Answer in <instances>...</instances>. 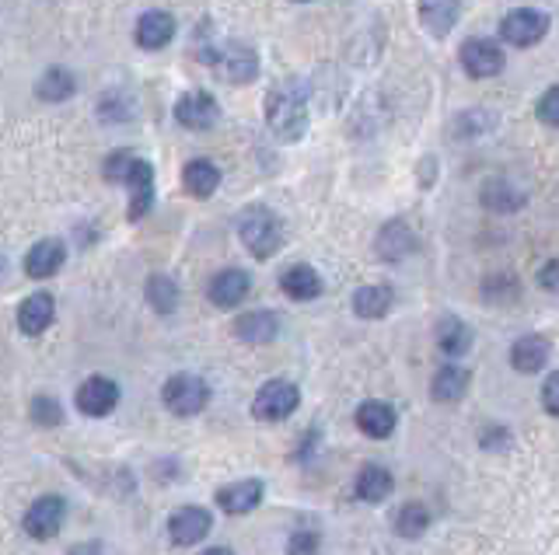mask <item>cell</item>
I'll return each mask as SVG.
<instances>
[{
  "label": "cell",
  "mask_w": 559,
  "mask_h": 555,
  "mask_svg": "<svg viewBox=\"0 0 559 555\" xmlns=\"http://www.w3.org/2000/svg\"><path fill=\"white\" fill-rule=\"evenodd\" d=\"M479 203H483V210L507 217V213H518L521 206L528 203V196L521 189H514L511 182L497 179V182H486L483 185V192H479Z\"/></svg>",
  "instance_id": "603a6c76"
},
{
  "label": "cell",
  "mask_w": 559,
  "mask_h": 555,
  "mask_svg": "<svg viewBox=\"0 0 559 555\" xmlns=\"http://www.w3.org/2000/svg\"><path fill=\"white\" fill-rule=\"evenodd\" d=\"M63 259H67L63 241L60 238H42V241H35V248L25 255V273L32 276V280H46V276H53L56 269L63 266Z\"/></svg>",
  "instance_id": "2e32d148"
},
{
  "label": "cell",
  "mask_w": 559,
  "mask_h": 555,
  "mask_svg": "<svg viewBox=\"0 0 559 555\" xmlns=\"http://www.w3.org/2000/svg\"><path fill=\"white\" fill-rule=\"evenodd\" d=\"M535 116H539L542 126H559V84L546 91V95L539 98V105H535Z\"/></svg>",
  "instance_id": "e575fe53"
},
{
  "label": "cell",
  "mask_w": 559,
  "mask_h": 555,
  "mask_svg": "<svg viewBox=\"0 0 559 555\" xmlns=\"http://www.w3.org/2000/svg\"><path fill=\"white\" fill-rule=\"evenodd\" d=\"M238 238H242V245L249 248L256 259H270L283 245V224L270 206H249V210L238 217Z\"/></svg>",
  "instance_id": "7a4b0ae2"
},
{
  "label": "cell",
  "mask_w": 559,
  "mask_h": 555,
  "mask_svg": "<svg viewBox=\"0 0 559 555\" xmlns=\"http://www.w3.org/2000/svg\"><path fill=\"white\" fill-rule=\"evenodd\" d=\"M462 14V0H420V21L434 39L451 35V28L458 25Z\"/></svg>",
  "instance_id": "ac0fdd59"
},
{
  "label": "cell",
  "mask_w": 559,
  "mask_h": 555,
  "mask_svg": "<svg viewBox=\"0 0 559 555\" xmlns=\"http://www.w3.org/2000/svg\"><path fill=\"white\" fill-rule=\"evenodd\" d=\"M235 336L249 346H263L273 343L280 336V318L273 311H249L235 322Z\"/></svg>",
  "instance_id": "ffe728a7"
},
{
  "label": "cell",
  "mask_w": 559,
  "mask_h": 555,
  "mask_svg": "<svg viewBox=\"0 0 559 555\" xmlns=\"http://www.w3.org/2000/svg\"><path fill=\"white\" fill-rule=\"evenodd\" d=\"M297 405H301L297 384L277 377V381H266L263 388H259V395L252 398V416L263 419V423H280V419H287Z\"/></svg>",
  "instance_id": "5b68a950"
},
{
  "label": "cell",
  "mask_w": 559,
  "mask_h": 555,
  "mask_svg": "<svg viewBox=\"0 0 559 555\" xmlns=\"http://www.w3.org/2000/svg\"><path fill=\"white\" fill-rule=\"evenodd\" d=\"M67 555H102V545H98V542H81V545H74Z\"/></svg>",
  "instance_id": "ab89813d"
},
{
  "label": "cell",
  "mask_w": 559,
  "mask_h": 555,
  "mask_svg": "<svg viewBox=\"0 0 559 555\" xmlns=\"http://www.w3.org/2000/svg\"><path fill=\"white\" fill-rule=\"evenodd\" d=\"M395 423H399V416H395V409L388 402H378V398H371V402H364L357 409V426L364 437L371 440H385L395 433Z\"/></svg>",
  "instance_id": "e0dca14e"
},
{
  "label": "cell",
  "mask_w": 559,
  "mask_h": 555,
  "mask_svg": "<svg viewBox=\"0 0 559 555\" xmlns=\"http://www.w3.org/2000/svg\"><path fill=\"white\" fill-rule=\"evenodd\" d=\"M203 60L221 70V77L231 84H249V81H256V74H259L256 49L245 46V42H228V46H221V49H210V53H203Z\"/></svg>",
  "instance_id": "277c9868"
},
{
  "label": "cell",
  "mask_w": 559,
  "mask_h": 555,
  "mask_svg": "<svg viewBox=\"0 0 559 555\" xmlns=\"http://www.w3.org/2000/svg\"><path fill=\"white\" fill-rule=\"evenodd\" d=\"M539 287L549 290V294H559V259H549L539 269Z\"/></svg>",
  "instance_id": "f35d334b"
},
{
  "label": "cell",
  "mask_w": 559,
  "mask_h": 555,
  "mask_svg": "<svg viewBox=\"0 0 559 555\" xmlns=\"http://www.w3.org/2000/svg\"><path fill=\"white\" fill-rule=\"evenodd\" d=\"M182 185L193 199H210L221 185V172H217L214 161H189L186 172H182Z\"/></svg>",
  "instance_id": "484cf974"
},
{
  "label": "cell",
  "mask_w": 559,
  "mask_h": 555,
  "mask_svg": "<svg viewBox=\"0 0 559 555\" xmlns=\"http://www.w3.org/2000/svg\"><path fill=\"white\" fill-rule=\"evenodd\" d=\"M4 273H7V262H4V255H0V280H4Z\"/></svg>",
  "instance_id": "b9f144b4"
},
{
  "label": "cell",
  "mask_w": 559,
  "mask_h": 555,
  "mask_svg": "<svg viewBox=\"0 0 559 555\" xmlns=\"http://www.w3.org/2000/svg\"><path fill=\"white\" fill-rule=\"evenodd\" d=\"M266 123L280 144H297L308 133V105L294 84H280L266 95Z\"/></svg>",
  "instance_id": "6da1fadb"
},
{
  "label": "cell",
  "mask_w": 559,
  "mask_h": 555,
  "mask_svg": "<svg viewBox=\"0 0 559 555\" xmlns=\"http://www.w3.org/2000/svg\"><path fill=\"white\" fill-rule=\"evenodd\" d=\"M549 364V339L546 336H521L511 346V367L518 374H539Z\"/></svg>",
  "instance_id": "7402d4cb"
},
{
  "label": "cell",
  "mask_w": 559,
  "mask_h": 555,
  "mask_svg": "<svg viewBox=\"0 0 559 555\" xmlns=\"http://www.w3.org/2000/svg\"><path fill=\"white\" fill-rule=\"evenodd\" d=\"M32 419L39 426H60L63 423V409L53 395H35L32 398Z\"/></svg>",
  "instance_id": "836d02e7"
},
{
  "label": "cell",
  "mask_w": 559,
  "mask_h": 555,
  "mask_svg": "<svg viewBox=\"0 0 559 555\" xmlns=\"http://www.w3.org/2000/svg\"><path fill=\"white\" fill-rule=\"evenodd\" d=\"M479 444H483L486 451H507V447H511V433H507L504 426H486V430L479 433Z\"/></svg>",
  "instance_id": "8d00e7d4"
},
{
  "label": "cell",
  "mask_w": 559,
  "mask_h": 555,
  "mask_svg": "<svg viewBox=\"0 0 559 555\" xmlns=\"http://www.w3.org/2000/svg\"><path fill=\"white\" fill-rule=\"evenodd\" d=\"M137 46L140 49H165L175 35V18L168 11H147L137 21Z\"/></svg>",
  "instance_id": "44dd1931"
},
{
  "label": "cell",
  "mask_w": 559,
  "mask_h": 555,
  "mask_svg": "<svg viewBox=\"0 0 559 555\" xmlns=\"http://www.w3.org/2000/svg\"><path fill=\"white\" fill-rule=\"evenodd\" d=\"M63 514H67V507H63L60 496H39L25 514V531L32 538H39V542H46V538H53L60 531Z\"/></svg>",
  "instance_id": "7c38bea8"
},
{
  "label": "cell",
  "mask_w": 559,
  "mask_h": 555,
  "mask_svg": "<svg viewBox=\"0 0 559 555\" xmlns=\"http://www.w3.org/2000/svg\"><path fill=\"white\" fill-rule=\"evenodd\" d=\"M123 185L130 189V220H140L144 213H151L154 206V168L147 161L133 158V165L126 168Z\"/></svg>",
  "instance_id": "8fae6325"
},
{
  "label": "cell",
  "mask_w": 559,
  "mask_h": 555,
  "mask_svg": "<svg viewBox=\"0 0 559 555\" xmlns=\"http://www.w3.org/2000/svg\"><path fill=\"white\" fill-rule=\"evenodd\" d=\"M437 346L448 357H465L472 350V329L455 315L441 318V325H437Z\"/></svg>",
  "instance_id": "83f0119b"
},
{
  "label": "cell",
  "mask_w": 559,
  "mask_h": 555,
  "mask_svg": "<svg viewBox=\"0 0 559 555\" xmlns=\"http://www.w3.org/2000/svg\"><path fill=\"white\" fill-rule=\"evenodd\" d=\"M116 405H119V384L109 381V377L95 374L77 388V409H81L84 416H95V419L109 416Z\"/></svg>",
  "instance_id": "9c48e42d"
},
{
  "label": "cell",
  "mask_w": 559,
  "mask_h": 555,
  "mask_svg": "<svg viewBox=\"0 0 559 555\" xmlns=\"http://www.w3.org/2000/svg\"><path fill=\"white\" fill-rule=\"evenodd\" d=\"M217 119H221V109H217L214 95H207V91H189V95L175 102V123L193 133L214 130Z\"/></svg>",
  "instance_id": "ba28073f"
},
{
  "label": "cell",
  "mask_w": 559,
  "mask_h": 555,
  "mask_svg": "<svg viewBox=\"0 0 559 555\" xmlns=\"http://www.w3.org/2000/svg\"><path fill=\"white\" fill-rule=\"evenodd\" d=\"M430 528V510L423 503H406V507L395 514V531L402 538H420Z\"/></svg>",
  "instance_id": "d6a6232c"
},
{
  "label": "cell",
  "mask_w": 559,
  "mask_h": 555,
  "mask_svg": "<svg viewBox=\"0 0 559 555\" xmlns=\"http://www.w3.org/2000/svg\"><path fill=\"white\" fill-rule=\"evenodd\" d=\"M249 290H252V280H249V273L245 269H221V273L210 280V287H207V294H210V301L217 304V308H238V304L249 297Z\"/></svg>",
  "instance_id": "5bb4252c"
},
{
  "label": "cell",
  "mask_w": 559,
  "mask_h": 555,
  "mask_svg": "<svg viewBox=\"0 0 559 555\" xmlns=\"http://www.w3.org/2000/svg\"><path fill=\"white\" fill-rule=\"evenodd\" d=\"M77 91V81L70 70L63 67H49L46 74L39 77V84H35V95L42 98V102L56 105V102H67V98H74Z\"/></svg>",
  "instance_id": "f546056e"
},
{
  "label": "cell",
  "mask_w": 559,
  "mask_h": 555,
  "mask_svg": "<svg viewBox=\"0 0 559 555\" xmlns=\"http://www.w3.org/2000/svg\"><path fill=\"white\" fill-rule=\"evenodd\" d=\"M263 503V482L259 479H242V482H231V486L217 489V507L224 514H252V510Z\"/></svg>",
  "instance_id": "9a60e30c"
},
{
  "label": "cell",
  "mask_w": 559,
  "mask_h": 555,
  "mask_svg": "<svg viewBox=\"0 0 559 555\" xmlns=\"http://www.w3.org/2000/svg\"><path fill=\"white\" fill-rule=\"evenodd\" d=\"M416 248V234L406 220H388L385 227L378 231V241H374V252H378L381 262H402L409 252Z\"/></svg>",
  "instance_id": "4fadbf2b"
},
{
  "label": "cell",
  "mask_w": 559,
  "mask_h": 555,
  "mask_svg": "<svg viewBox=\"0 0 559 555\" xmlns=\"http://www.w3.org/2000/svg\"><path fill=\"white\" fill-rule=\"evenodd\" d=\"M161 402H165V409L175 412V416H196V412L207 409L210 388H207V381L196 374H175V377H168L165 388H161Z\"/></svg>",
  "instance_id": "3957f363"
},
{
  "label": "cell",
  "mask_w": 559,
  "mask_h": 555,
  "mask_svg": "<svg viewBox=\"0 0 559 555\" xmlns=\"http://www.w3.org/2000/svg\"><path fill=\"white\" fill-rule=\"evenodd\" d=\"M493 126H497V116L486 109H469L462 112V116H455V123H451V137L455 140H472V137H483V133H490Z\"/></svg>",
  "instance_id": "4dcf8cb0"
},
{
  "label": "cell",
  "mask_w": 559,
  "mask_h": 555,
  "mask_svg": "<svg viewBox=\"0 0 559 555\" xmlns=\"http://www.w3.org/2000/svg\"><path fill=\"white\" fill-rule=\"evenodd\" d=\"M549 32V14L546 11H535V7H518V11H511L504 21H500V39L511 42V46H535V42H542Z\"/></svg>",
  "instance_id": "8992f818"
},
{
  "label": "cell",
  "mask_w": 559,
  "mask_h": 555,
  "mask_svg": "<svg viewBox=\"0 0 559 555\" xmlns=\"http://www.w3.org/2000/svg\"><path fill=\"white\" fill-rule=\"evenodd\" d=\"M287 555H322V538L315 531H294L287 542Z\"/></svg>",
  "instance_id": "d590c367"
},
{
  "label": "cell",
  "mask_w": 559,
  "mask_h": 555,
  "mask_svg": "<svg viewBox=\"0 0 559 555\" xmlns=\"http://www.w3.org/2000/svg\"><path fill=\"white\" fill-rule=\"evenodd\" d=\"M392 489H395V479L388 475V468H381V465H364V468H360V475H357V496L364 503L388 500V496H392Z\"/></svg>",
  "instance_id": "f1b7e54d"
},
{
  "label": "cell",
  "mask_w": 559,
  "mask_h": 555,
  "mask_svg": "<svg viewBox=\"0 0 559 555\" xmlns=\"http://www.w3.org/2000/svg\"><path fill=\"white\" fill-rule=\"evenodd\" d=\"M542 409L549 412V416H559V370L546 377V384H542Z\"/></svg>",
  "instance_id": "74e56055"
},
{
  "label": "cell",
  "mask_w": 559,
  "mask_h": 555,
  "mask_svg": "<svg viewBox=\"0 0 559 555\" xmlns=\"http://www.w3.org/2000/svg\"><path fill=\"white\" fill-rule=\"evenodd\" d=\"M392 304H395V290L385 287V283H371V287H360L353 294V315L374 322V318H385L392 311Z\"/></svg>",
  "instance_id": "cb8c5ba5"
},
{
  "label": "cell",
  "mask_w": 559,
  "mask_h": 555,
  "mask_svg": "<svg viewBox=\"0 0 559 555\" xmlns=\"http://www.w3.org/2000/svg\"><path fill=\"white\" fill-rule=\"evenodd\" d=\"M469 370L458 367V364H448L441 367L434 374V381H430V395H434V402H458V398L469 391Z\"/></svg>",
  "instance_id": "4316f807"
},
{
  "label": "cell",
  "mask_w": 559,
  "mask_h": 555,
  "mask_svg": "<svg viewBox=\"0 0 559 555\" xmlns=\"http://www.w3.org/2000/svg\"><path fill=\"white\" fill-rule=\"evenodd\" d=\"M147 304H151L158 315H172L179 308V287L168 276H151L147 280Z\"/></svg>",
  "instance_id": "1f68e13d"
},
{
  "label": "cell",
  "mask_w": 559,
  "mask_h": 555,
  "mask_svg": "<svg viewBox=\"0 0 559 555\" xmlns=\"http://www.w3.org/2000/svg\"><path fill=\"white\" fill-rule=\"evenodd\" d=\"M203 555H235V552H231V549H207Z\"/></svg>",
  "instance_id": "60d3db41"
},
{
  "label": "cell",
  "mask_w": 559,
  "mask_h": 555,
  "mask_svg": "<svg viewBox=\"0 0 559 555\" xmlns=\"http://www.w3.org/2000/svg\"><path fill=\"white\" fill-rule=\"evenodd\" d=\"M210 528H214V517L203 507H182L168 517V535H172V542L182 545V549L203 542V538L210 535Z\"/></svg>",
  "instance_id": "30bf717a"
},
{
  "label": "cell",
  "mask_w": 559,
  "mask_h": 555,
  "mask_svg": "<svg viewBox=\"0 0 559 555\" xmlns=\"http://www.w3.org/2000/svg\"><path fill=\"white\" fill-rule=\"evenodd\" d=\"M280 290L290 297V301H315V297L322 294V276H318L308 262H297V266L283 269Z\"/></svg>",
  "instance_id": "d6986e66"
},
{
  "label": "cell",
  "mask_w": 559,
  "mask_h": 555,
  "mask_svg": "<svg viewBox=\"0 0 559 555\" xmlns=\"http://www.w3.org/2000/svg\"><path fill=\"white\" fill-rule=\"evenodd\" d=\"M53 315H56L53 297H49V294H32L18 308V329L25 332V336H39V332H46L49 325H53Z\"/></svg>",
  "instance_id": "d4e9b609"
},
{
  "label": "cell",
  "mask_w": 559,
  "mask_h": 555,
  "mask_svg": "<svg viewBox=\"0 0 559 555\" xmlns=\"http://www.w3.org/2000/svg\"><path fill=\"white\" fill-rule=\"evenodd\" d=\"M458 60H462L465 74L476 77V81H483V77L504 74V67H507L504 49H500L493 39H469V42L462 46V53H458Z\"/></svg>",
  "instance_id": "52a82bcc"
}]
</instances>
